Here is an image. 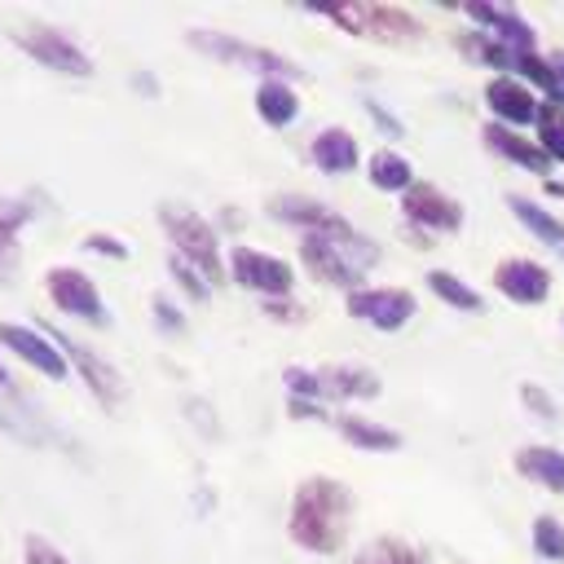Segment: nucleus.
I'll return each mask as SVG.
<instances>
[{"instance_id": "obj_1", "label": "nucleus", "mask_w": 564, "mask_h": 564, "mask_svg": "<svg viewBox=\"0 0 564 564\" xmlns=\"http://www.w3.org/2000/svg\"><path fill=\"white\" fill-rule=\"evenodd\" d=\"M348 520H352V494L335 476H304L291 498L286 533L300 551L313 555H335L348 542Z\"/></svg>"}, {"instance_id": "obj_2", "label": "nucleus", "mask_w": 564, "mask_h": 564, "mask_svg": "<svg viewBox=\"0 0 564 564\" xmlns=\"http://www.w3.org/2000/svg\"><path fill=\"white\" fill-rule=\"evenodd\" d=\"M300 260L304 269L326 282V286H344L348 295L357 291V282L379 264V247L357 234V229H339V234H304L300 238Z\"/></svg>"}, {"instance_id": "obj_3", "label": "nucleus", "mask_w": 564, "mask_h": 564, "mask_svg": "<svg viewBox=\"0 0 564 564\" xmlns=\"http://www.w3.org/2000/svg\"><path fill=\"white\" fill-rule=\"evenodd\" d=\"M159 225H163V234L172 242V256H181L185 264H194L216 286L220 273H225V264H220V247H216L212 225L194 207H181V203H159Z\"/></svg>"}, {"instance_id": "obj_4", "label": "nucleus", "mask_w": 564, "mask_h": 564, "mask_svg": "<svg viewBox=\"0 0 564 564\" xmlns=\"http://www.w3.org/2000/svg\"><path fill=\"white\" fill-rule=\"evenodd\" d=\"M282 383L291 388L295 401H370L379 397V375L375 370H361V366H326V370H304V366H291L282 375Z\"/></svg>"}, {"instance_id": "obj_5", "label": "nucleus", "mask_w": 564, "mask_h": 564, "mask_svg": "<svg viewBox=\"0 0 564 564\" xmlns=\"http://www.w3.org/2000/svg\"><path fill=\"white\" fill-rule=\"evenodd\" d=\"M189 44L212 53V57H220V62H229V66H247V70H256L264 79H286L291 84V79L304 75L291 57H282L273 48H260V44H247L238 35H225V31H189Z\"/></svg>"}, {"instance_id": "obj_6", "label": "nucleus", "mask_w": 564, "mask_h": 564, "mask_svg": "<svg viewBox=\"0 0 564 564\" xmlns=\"http://www.w3.org/2000/svg\"><path fill=\"white\" fill-rule=\"evenodd\" d=\"M322 18H330L335 26L352 31V35H366V40H405V35H419V22L397 9V4H335V9H313Z\"/></svg>"}, {"instance_id": "obj_7", "label": "nucleus", "mask_w": 564, "mask_h": 564, "mask_svg": "<svg viewBox=\"0 0 564 564\" xmlns=\"http://www.w3.org/2000/svg\"><path fill=\"white\" fill-rule=\"evenodd\" d=\"M13 44H18L22 53H31L40 66L57 70V75H75V79H88V75H93V57H88L70 35H62V31H53V26L18 31Z\"/></svg>"}, {"instance_id": "obj_8", "label": "nucleus", "mask_w": 564, "mask_h": 564, "mask_svg": "<svg viewBox=\"0 0 564 564\" xmlns=\"http://www.w3.org/2000/svg\"><path fill=\"white\" fill-rule=\"evenodd\" d=\"M229 278L264 300H278V295H291L295 286V273L286 260L269 256V251H256V247H234L229 251Z\"/></svg>"}, {"instance_id": "obj_9", "label": "nucleus", "mask_w": 564, "mask_h": 564, "mask_svg": "<svg viewBox=\"0 0 564 564\" xmlns=\"http://www.w3.org/2000/svg\"><path fill=\"white\" fill-rule=\"evenodd\" d=\"M44 286H48V300L57 304V313L79 317V322H93V326L106 322V304H101V295H97V282H93L84 269L53 264V269L44 273Z\"/></svg>"}, {"instance_id": "obj_10", "label": "nucleus", "mask_w": 564, "mask_h": 564, "mask_svg": "<svg viewBox=\"0 0 564 564\" xmlns=\"http://www.w3.org/2000/svg\"><path fill=\"white\" fill-rule=\"evenodd\" d=\"M414 295L401 286H357L348 295V313L375 330H401L414 317Z\"/></svg>"}, {"instance_id": "obj_11", "label": "nucleus", "mask_w": 564, "mask_h": 564, "mask_svg": "<svg viewBox=\"0 0 564 564\" xmlns=\"http://www.w3.org/2000/svg\"><path fill=\"white\" fill-rule=\"evenodd\" d=\"M44 335L66 352V361L84 375L88 392H93L101 405H119V401H123V379H119V370H115V366H106L93 348H84L79 339H70V335H66V330H57V326H44Z\"/></svg>"}, {"instance_id": "obj_12", "label": "nucleus", "mask_w": 564, "mask_h": 564, "mask_svg": "<svg viewBox=\"0 0 564 564\" xmlns=\"http://www.w3.org/2000/svg\"><path fill=\"white\" fill-rule=\"evenodd\" d=\"M401 212H405L410 225H419L427 234H454V229H463V203L449 198V194H441L427 181H414V189L401 194Z\"/></svg>"}, {"instance_id": "obj_13", "label": "nucleus", "mask_w": 564, "mask_h": 564, "mask_svg": "<svg viewBox=\"0 0 564 564\" xmlns=\"http://www.w3.org/2000/svg\"><path fill=\"white\" fill-rule=\"evenodd\" d=\"M0 344L18 357V361H26V366H35L44 379H66L70 375V361H66V352L44 335V330H31V326H18V322H0Z\"/></svg>"}, {"instance_id": "obj_14", "label": "nucleus", "mask_w": 564, "mask_h": 564, "mask_svg": "<svg viewBox=\"0 0 564 564\" xmlns=\"http://www.w3.org/2000/svg\"><path fill=\"white\" fill-rule=\"evenodd\" d=\"M485 106H489V115H494V123H507V128H529V123H538V97L529 93V84H520L516 75H494L489 84H485Z\"/></svg>"}, {"instance_id": "obj_15", "label": "nucleus", "mask_w": 564, "mask_h": 564, "mask_svg": "<svg viewBox=\"0 0 564 564\" xmlns=\"http://www.w3.org/2000/svg\"><path fill=\"white\" fill-rule=\"evenodd\" d=\"M494 286L511 300V304H542L551 300V273L538 264V260H524V256H511L494 269Z\"/></svg>"}, {"instance_id": "obj_16", "label": "nucleus", "mask_w": 564, "mask_h": 564, "mask_svg": "<svg viewBox=\"0 0 564 564\" xmlns=\"http://www.w3.org/2000/svg\"><path fill=\"white\" fill-rule=\"evenodd\" d=\"M463 13L485 31V35H494V40H502L507 48H533L538 44V35H533V26L516 13V9H502V4H485V0H467L463 4Z\"/></svg>"}, {"instance_id": "obj_17", "label": "nucleus", "mask_w": 564, "mask_h": 564, "mask_svg": "<svg viewBox=\"0 0 564 564\" xmlns=\"http://www.w3.org/2000/svg\"><path fill=\"white\" fill-rule=\"evenodd\" d=\"M269 212H273L278 220H286V225H300L304 234H339V229H352L339 212H330L326 203L304 198V194H282V198L269 203Z\"/></svg>"}, {"instance_id": "obj_18", "label": "nucleus", "mask_w": 564, "mask_h": 564, "mask_svg": "<svg viewBox=\"0 0 564 564\" xmlns=\"http://www.w3.org/2000/svg\"><path fill=\"white\" fill-rule=\"evenodd\" d=\"M485 145H489L494 154H502L507 163H516V167H524V172H538L542 181H546V172H551L546 150H542L538 141H529V137H520V132L507 128V123H485Z\"/></svg>"}, {"instance_id": "obj_19", "label": "nucleus", "mask_w": 564, "mask_h": 564, "mask_svg": "<svg viewBox=\"0 0 564 564\" xmlns=\"http://www.w3.org/2000/svg\"><path fill=\"white\" fill-rule=\"evenodd\" d=\"M308 154H313V163H317L326 176H344V172H352V167L361 163L357 137H352L348 128H322V132L313 137Z\"/></svg>"}, {"instance_id": "obj_20", "label": "nucleus", "mask_w": 564, "mask_h": 564, "mask_svg": "<svg viewBox=\"0 0 564 564\" xmlns=\"http://www.w3.org/2000/svg\"><path fill=\"white\" fill-rule=\"evenodd\" d=\"M256 115L269 123V128H291L300 119V97L286 79H260L256 88Z\"/></svg>"}, {"instance_id": "obj_21", "label": "nucleus", "mask_w": 564, "mask_h": 564, "mask_svg": "<svg viewBox=\"0 0 564 564\" xmlns=\"http://www.w3.org/2000/svg\"><path fill=\"white\" fill-rule=\"evenodd\" d=\"M516 471L546 485L551 494H564V449H555V445H524L516 454Z\"/></svg>"}, {"instance_id": "obj_22", "label": "nucleus", "mask_w": 564, "mask_h": 564, "mask_svg": "<svg viewBox=\"0 0 564 564\" xmlns=\"http://www.w3.org/2000/svg\"><path fill=\"white\" fill-rule=\"evenodd\" d=\"M366 176H370V185L383 189V194H405V189H414V163H410L405 154H397V150H375L370 163H366Z\"/></svg>"}, {"instance_id": "obj_23", "label": "nucleus", "mask_w": 564, "mask_h": 564, "mask_svg": "<svg viewBox=\"0 0 564 564\" xmlns=\"http://www.w3.org/2000/svg\"><path fill=\"white\" fill-rule=\"evenodd\" d=\"M335 427H339V436H344L348 445H357V449H370V454L401 449V436H397L392 427L370 423V419H361V414H339V419H335Z\"/></svg>"}, {"instance_id": "obj_24", "label": "nucleus", "mask_w": 564, "mask_h": 564, "mask_svg": "<svg viewBox=\"0 0 564 564\" xmlns=\"http://www.w3.org/2000/svg\"><path fill=\"white\" fill-rule=\"evenodd\" d=\"M507 207L516 212V220H520V225H524L542 247L564 251V225H560L546 207H538V203H533V198H524V194H511V198H507Z\"/></svg>"}, {"instance_id": "obj_25", "label": "nucleus", "mask_w": 564, "mask_h": 564, "mask_svg": "<svg viewBox=\"0 0 564 564\" xmlns=\"http://www.w3.org/2000/svg\"><path fill=\"white\" fill-rule=\"evenodd\" d=\"M26 220H31L26 203H13V198L0 203V282H13L18 273V229Z\"/></svg>"}, {"instance_id": "obj_26", "label": "nucleus", "mask_w": 564, "mask_h": 564, "mask_svg": "<svg viewBox=\"0 0 564 564\" xmlns=\"http://www.w3.org/2000/svg\"><path fill=\"white\" fill-rule=\"evenodd\" d=\"M427 291H432L436 300H445L449 308H458V313H480V308H485L480 291L467 286V282H463L458 273H449V269H432V273H427Z\"/></svg>"}, {"instance_id": "obj_27", "label": "nucleus", "mask_w": 564, "mask_h": 564, "mask_svg": "<svg viewBox=\"0 0 564 564\" xmlns=\"http://www.w3.org/2000/svg\"><path fill=\"white\" fill-rule=\"evenodd\" d=\"M352 564H427V560H423V551H414L401 538H375L352 555Z\"/></svg>"}, {"instance_id": "obj_28", "label": "nucleus", "mask_w": 564, "mask_h": 564, "mask_svg": "<svg viewBox=\"0 0 564 564\" xmlns=\"http://www.w3.org/2000/svg\"><path fill=\"white\" fill-rule=\"evenodd\" d=\"M538 145L551 163H564V101H551L538 110Z\"/></svg>"}, {"instance_id": "obj_29", "label": "nucleus", "mask_w": 564, "mask_h": 564, "mask_svg": "<svg viewBox=\"0 0 564 564\" xmlns=\"http://www.w3.org/2000/svg\"><path fill=\"white\" fill-rule=\"evenodd\" d=\"M529 542H533V555H538V560H546V564L564 560V524H560L555 516H538Z\"/></svg>"}, {"instance_id": "obj_30", "label": "nucleus", "mask_w": 564, "mask_h": 564, "mask_svg": "<svg viewBox=\"0 0 564 564\" xmlns=\"http://www.w3.org/2000/svg\"><path fill=\"white\" fill-rule=\"evenodd\" d=\"M167 269H172V273L181 278V286H185V291H189L194 300H203V295L212 291V282H207V278H203V273H198L194 264H185L181 256H172V251H167Z\"/></svg>"}, {"instance_id": "obj_31", "label": "nucleus", "mask_w": 564, "mask_h": 564, "mask_svg": "<svg viewBox=\"0 0 564 564\" xmlns=\"http://www.w3.org/2000/svg\"><path fill=\"white\" fill-rule=\"evenodd\" d=\"M520 401L538 414V419H546V423H555L560 419V405H555V397L551 392H542L538 383H520Z\"/></svg>"}, {"instance_id": "obj_32", "label": "nucleus", "mask_w": 564, "mask_h": 564, "mask_svg": "<svg viewBox=\"0 0 564 564\" xmlns=\"http://www.w3.org/2000/svg\"><path fill=\"white\" fill-rule=\"evenodd\" d=\"M84 251H97V256H115V260H128V247H123L115 234H88V238H84Z\"/></svg>"}, {"instance_id": "obj_33", "label": "nucleus", "mask_w": 564, "mask_h": 564, "mask_svg": "<svg viewBox=\"0 0 564 564\" xmlns=\"http://www.w3.org/2000/svg\"><path fill=\"white\" fill-rule=\"evenodd\" d=\"M26 564H66V555H57L48 542L40 538H26Z\"/></svg>"}, {"instance_id": "obj_34", "label": "nucleus", "mask_w": 564, "mask_h": 564, "mask_svg": "<svg viewBox=\"0 0 564 564\" xmlns=\"http://www.w3.org/2000/svg\"><path fill=\"white\" fill-rule=\"evenodd\" d=\"M154 313H159V326H163V330H185V322H181V308H172L163 295H154Z\"/></svg>"}, {"instance_id": "obj_35", "label": "nucleus", "mask_w": 564, "mask_h": 564, "mask_svg": "<svg viewBox=\"0 0 564 564\" xmlns=\"http://www.w3.org/2000/svg\"><path fill=\"white\" fill-rule=\"evenodd\" d=\"M0 432H9V436H13V441H22V445H35V441H40V436H35L31 427H22L9 410H0Z\"/></svg>"}, {"instance_id": "obj_36", "label": "nucleus", "mask_w": 564, "mask_h": 564, "mask_svg": "<svg viewBox=\"0 0 564 564\" xmlns=\"http://www.w3.org/2000/svg\"><path fill=\"white\" fill-rule=\"evenodd\" d=\"M366 115H370V119H375V123H379L388 137H401V119H392V115H388L379 101H366Z\"/></svg>"}, {"instance_id": "obj_37", "label": "nucleus", "mask_w": 564, "mask_h": 564, "mask_svg": "<svg viewBox=\"0 0 564 564\" xmlns=\"http://www.w3.org/2000/svg\"><path fill=\"white\" fill-rule=\"evenodd\" d=\"M291 414H300V419H322L326 410H322V405H313V401H295V397H291Z\"/></svg>"}, {"instance_id": "obj_38", "label": "nucleus", "mask_w": 564, "mask_h": 564, "mask_svg": "<svg viewBox=\"0 0 564 564\" xmlns=\"http://www.w3.org/2000/svg\"><path fill=\"white\" fill-rule=\"evenodd\" d=\"M551 70H555V93L564 101V53H551Z\"/></svg>"}, {"instance_id": "obj_39", "label": "nucleus", "mask_w": 564, "mask_h": 564, "mask_svg": "<svg viewBox=\"0 0 564 564\" xmlns=\"http://www.w3.org/2000/svg\"><path fill=\"white\" fill-rule=\"evenodd\" d=\"M0 397H9V401L18 397V383H13V375H9L4 366H0Z\"/></svg>"}, {"instance_id": "obj_40", "label": "nucleus", "mask_w": 564, "mask_h": 564, "mask_svg": "<svg viewBox=\"0 0 564 564\" xmlns=\"http://www.w3.org/2000/svg\"><path fill=\"white\" fill-rule=\"evenodd\" d=\"M546 194H560V198H564V185H560V181H546Z\"/></svg>"}, {"instance_id": "obj_41", "label": "nucleus", "mask_w": 564, "mask_h": 564, "mask_svg": "<svg viewBox=\"0 0 564 564\" xmlns=\"http://www.w3.org/2000/svg\"><path fill=\"white\" fill-rule=\"evenodd\" d=\"M560 256H564V251H560Z\"/></svg>"}]
</instances>
